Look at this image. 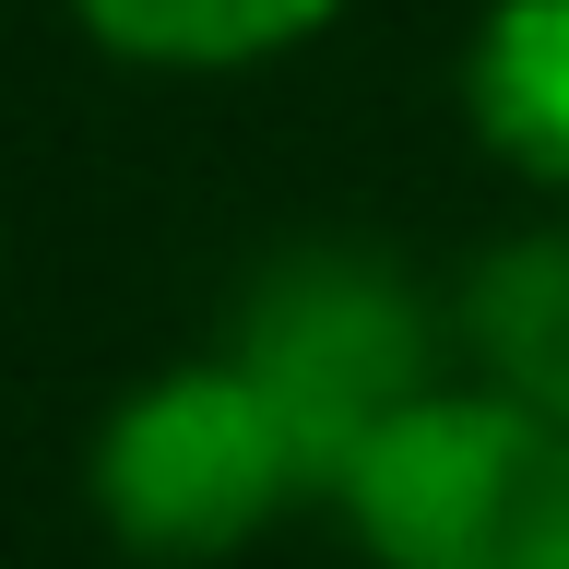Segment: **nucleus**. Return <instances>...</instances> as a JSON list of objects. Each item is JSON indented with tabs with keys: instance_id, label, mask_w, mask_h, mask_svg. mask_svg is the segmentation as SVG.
Listing matches in <instances>:
<instances>
[{
	"instance_id": "1",
	"label": "nucleus",
	"mask_w": 569,
	"mask_h": 569,
	"mask_svg": "<svg viewBox=\"0 0 569 569\" xmlns=\"http://www.w3.org/2000/svg\"><path fill=\"white\" fill-rule=\"evenodd\" d=\"M332 510L380 569H569V427L498 380H427L332 475Z\"/></svg>"
},
{
	"instance_id": "2",
	"label": "nucleus",
	"mask_w": 569,
	"mask_h": 569,
	"mask_svg": "<svg viewBox=\"0 0 569 569\" xmlns=\"http://www.w3.org/2000/svg\"><path fill=\"white\" fill-rule=\"evenodd\" d=\"M83 498L131 558L190 569V558H238L261 522H284L320 487L284 439L273 391L238 356H190V368H154L107 403L96 451H83Z\"/></svg>"
},
{
	"instance_id": "3",
	"label": "nucleus",
	"mask_w": 569,
	"mask_h": 569,
	"mask_svg": "<svg viewBox=\"0 0 569 569\" xmlns=\"http://www.w3.org/2000/svg\"><path fill=\"white\" fill-rule=\"evenodd\" d=\"M249 380L273 391L284 439L309 462V487L332 498L368 427H391L427 391V309L403 297V273L356 261V249H309V261H273L238 309V345H226Z\"/></svg>"
},
{
	"instance_id": "4",
	"label": "nucleus",
	"mask_w": 569,
	"mask_h": 569,
	"mask_svg": "<svg viewBox=\"0 0 569 569\" xmlns=\"http://www.w3.org/2000/svg\"><path fill=\"white\" fill-rule=\"evenodd\" d=\"M462 119L510 178L569 190V0H498L462 60Z\"/></svg>"
},
{
	"instance_id": "5",
	"label": "nucleus",
	"mask_w": 569,
	"mask_h": 569,
	"mask_svg": "<svg viewBox=\"0 0 569 569\" xmlns=\"http://www.w3.org/2000/svg\"><path fill=\"white\" fill-rule=\"evenodd\" d=\"M462 332L510 403L569 427V238H510L462 284Z\"/></svg>"
},
{
	"instance_id": "6",
	"label": "nucleus",
	"mask_w": 569,
	"mask_h": 569,
	"mask_svg": "<svg viewBox=\"0 0 569 569\" xmlns=\"http://www.w3.org/2000/svg\"><path fill=\"white\" fill-rule=\"evenodd\" d=\"M96 48L142 71H249V60H284L309 48L345 0H71Z\"/></svg>"
}]
</instances>
